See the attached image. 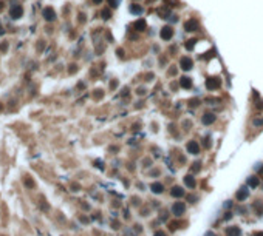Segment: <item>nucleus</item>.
Returning <instances> with one entry per match:
<instances>
[{
	"label": "nucleus",
	"mask_w": 263,
	"mask_h": 236,
	"mask_svg": "<svg viewBox=\"0 0 263 236\" xmlns=\"http://www.w3.org/2000/svg\"><path fill=\"white\" fill-rule=\"evenodd\" d=\"M184 210H186L184 202H175V204H174V207H172V213H174L175 216H181V215H184Z\"/></svg>",
	"instance_id": "f257e3e1"
},
{
	"label": "nucleus",
	"mask_w": 263,
	"mask_h": 236,
	"mask_svg": "<svg viewBox=\"0 0 263 236\" xmlns=\"http://www.w3.org/2000/svg\"><path fill=\"white\" fill-rule=\"evenodd\" d=\"M186 148H187V153H190V155H198V151H200V145H198V142H197V141H190V142H187Z\"/></svg>",
	"instance_id": "f03ea898"
},
{
	"label": "nucleus",
	"mask_w": 263,
	"mask_h": 236,
	"mask_svg": "<svg viewBox=\"0 0 263 236\" xmlns=\"http://www.w3.org/2000/svg\"><path fill=\"white\" fill-rule=\"evenodd\" d=\"M160 36H161L163 40H170L174 37V30H172V26H164V28L161 30Z\"/></svg>",
	"instance_id": "7ed1b4c3"
},
{
	"label": "nucleus",
	"mask_w": 263,
	"mask_h": 236,
	"mask_svg": "<svg viewBox=\"0 0 263 236\" xmlns=\"http://www.w3.org/2000/svg\"><path fill=\"white\" fill-rule=\"evenodd\" d=\"M220 83H221V80L218 77H209L206 80V88L208 90H217L220 86Z\"/></svg>",
	"instance_id": "20e7f679"
},
{
	"label": "nucleus",
	"mask_w": 263,
	"mask_h": 236,
	"mask_svg": "<svg viewBox=\"0 0 263 236\" xmlns=\"http://www.w3.org/2000/svg\"><path fill=\"white\" fill-rule=\"evenodd\" d=\"M184 28H186V31H189V33L197 31V30H198V20H197V19H190V20H187V22H186V25H184Z\"/></svg>",
	"instance_id": "39448f33"
},
{
	"label": "nucleus",
	"mask_w": 263,
	"mask_h": 236,
	"mask_svg": "<svg viewBox=\"0 0 263 236\" xmlns=\"http://www.w3.org/2000/svg\"><path fill=\"white\" fill-rule=\"evenodd\" d=\"M179 65H181V68H183L184 71H189V70H192L194 62H192V59H190V57H183V59H181V62H179Z\"/></svg>",
	"instance_id": "423d86ee"
},
{
	"label": "nucleus",
	"mask_w": 263,
	"mask_h": 236,
	"mask_svg": "<svg viewBox=\"0 0 263 236\" xmlns=\"http://www.w3.org/2000/svg\"><path fill=\"white\" fill-rule=\"evenodd\" d=\"M22 12H23L22 6H12V8L9 9V16H11L12 19H19V17L22 16Z\"/></svg>",
	"instance_id": "0eeeda50"
},
{
	"label": "nucleus",
	"mask_w": 263,
	"mask_h": 236,
	"mask_svg": "<svg viewBox=\"0 0 263 236\" xmlns=\"http://www.w3.org/2000/svg\"><path fill=\"white\" fill-rule=\"evenodd\" d=\"M44 17H45V20H48V22L54 20V17H56L54 9H53V8H45L44 9Z\"/></svg>",
	"instance_id": "6e6552de"
},
{
	"label": "nucleus",
	"mask_w": 263,
	"mask_h": 236,
	"mask_svg": "<svg viewBox=\"0 0 263 236\" xmlns=\"http://www.w3.org/2000/svg\"><path fill=\"white\" fill-rule=\"evenodd\" d=\"M214 120H215V114H212V113H206V114L201 118V122H203L204 125H211Z\"/></svg>",
	"instance_id": "1a4fd4ad"
},
{
	"label": "nucleus",
	"mask_w": 263,
	"mask_h": 236,
	"mask_svg": "<svg viewBox=\"0 0 263 236\" xmlns=\"http://www.w3.org/2000/svg\"><path fill=\"white\" fill-rule=\"evenodd\" d=\"M241 230L238 227H227L226 229V236H240Z\"/></svg>",
	"instance_id": "9d476101"
},
{
	"label": "nucleus",
	"mask_w": 263,
	"mask_h": 236,
	"mask_svg": "<svg viewBox=\"0 0 263 236\" xmlns=\"http://www.w3.org/2000/svg\"><path fill=\"white\" fill-rule=\"evenodd\" d=\"M150 190H152L155 195H160V193H163V192H164V187H163V184L155 182V184H152V185H150Z\"/></svg>",
	"instance_id": "9b49d317"
},
{
	"label": "nucleus",
	"mask_w": 263,
	"mask_h": 236,
	"mask_svg": "<svg viewBox=\"0 0 263 236\" xmlns=\"http://www.w3.org/2000/svg\"><path fill=\"white\" fill-rule=\"evenodd\" d=\"M248 195H249V190L243 187V188H240V190L237 192V199H238V201H245V199L248 197Z\"/></svg>",
	"instance_id": "f8f14e48"
},
{
	"label": "nucleus",
	"mask_w": 263,
	"mask_h": 236,
	"mask_svg": "<svg viewBox=\"0 0 263 236\" xmlns=\"http://www.w3.org/2000/svg\"><path fill=\"white\" fill-rule=\"evenodd\" d=\"M184 184L189 187V188H195V185H197V182H195V179H194V176H186L184 178Z\"/></svg>",
	"instance_id": "ddd939ff"
},
{
	"label": "nucleus",
	"mask_w": 263,
	"mask_h": 236,
	"mask_svg": "<svg viewBox=\"0 0 263 236\" xmlns=\"http://www.w3.org/2000/svg\"><path fill=\"white\" fill-rule=\"evenodd\" d=\"M179 83H181V86L183 88H186V90H189L190 86H192V79L190 77H181V80H179Z\"/></svg>",
	"instance_id": "4468645a"
},
{
	"label": "nucleus",
	"mask_w": 263,
	"mask_h": 236,
	"mask_svg": "<svg viewBox=\"0 0 263 236\" xmlns=\"http://www.w3.org/2000/svg\"><path fill=\"white\" fill-rule=\"evenodd\" d=\"M170 193H172V196H174V197H181V196H184V190H183L181 187H174Z\"/></svg>",
	"instance_id": "2eb2a0df"
},
{
	"label": "nucleus",
	"mask_w": 263,
	"mask_h": 236,
	"mask_svg": "<svg viewBox=\"0 0 263 236\" xmlns=\"http://www.w3.org/2000/svg\"><path fill=\"white\" fill-rule=\"evenodd\" d=\"M135 28H136V31H144L146 30V20H142V19L136 20L135 22Z\"/></svg>",
	"instance_id": "dca6fc26"
},
{
	"label": "nucleus",
	"mask_w": 263,
	"mask_h": 236,
	"mask_svg": "<svg viewBox=\"0 0 263 236\" xmlns=\"http://www.w3.org/2000/svg\"><path fill=\"white\" fill-rule=\"evenodd\" d=\"M130 12L138 16V14H141V12H142V8H141L139 5H132V6H130Z\"/></svg>",
	"instance_id": "f3484780"
},
{
	"label": "nucleus",
	"mask_w": 263,
	"mask_h": 236,
	"mask_svg": "<svg viewBox=\"0 0 263 236\" xmlns=\"http://www.w3.org/2000/svg\"><path fill=\"white\" fill-rule=\"evenodd\" d=\"M248 185H251V187H257V185H259V178L251 176V178L248 179Z\"/></svg>",
	"instance_id": "a211bd4d"
},
{
	"label": "nucleus",
	"mask_w": 263,
	"mask_h": 236,
	"mask_svg": "<svg viewBox=\"0 0 263 236\" xmlns=\"http://www.w3.org/2000/svg\"><path fill=\"white\" fill-rule=\"evenodd\" d=\"M195 43H197V40L192 39V40H187L186 42V48L187 49H194V46H195Z\"/></svg>",
	"instance_id": "6ab92c4d"
},
{
	"label": "nucleus",
	"mask_w": 263,
	"mask_h": 236,
	"mask_svg": "<svg viewBox=\"0 0 263 236\" xmlns=\"http://www.w3.org/2000/svg\"><path fill=\"white\" fill-rule=\"evenodd\" d=\"M256 208H257V211H263V204H260V201H257Z\"/></svg>",
	"instance_id": "aec40b11"
},
{
	"label": "nucleus",
	"mask_w": 263,
	"mask_h": 236,
	"mask_svg": "<svg viewBox=\"0 0 263 236\" xmlns=\"http://www.w3.org/2000/svg\"><path fill=\"white\" fill-rule=\"evenodd\" d=\"M102 16H104V19H108V17H110V11H108V9H104V11H102Z\"/></svg>",
	"instance_id": "412c9836"
},
{
	"label": "nucleus",
	"mask_w": 263,
	"mask_h": 236,
	"mask_svg": "<svg viewBox=\"0 0 263 236\" xmlns=\"http://www.w3.org/2000/svg\"><path fill=\"white\" fill-rule=\"evenodd\" d=\"M110 5H112L113 8H116V6L119 5V0H110Z\"/></svg>",
	"instance_id": "4be33fe9"
},
{
	"label": "nucleus",
	"mask_w": 263,
	"mask_h": 236,
	"mask_svg": "<svg viewBox=\"0 0 263 236\" xmlns=\"http://www.w3.org/2000/svg\"><path fill=\"white\" fill-rule=\"evenodd\" d=\"M263 123V119H257V120H254V125H262Z\"/></svg>",
	"instance_id": "5701e85b"
},
{
	"label": "nucleus",
	"mask_w": 263,
	"mask_h": 236,
	"mask_svg": "<svg viewBox=\"0 0 263 236\" xmlns=\"http://www.w3.org/2000/svg\"><path fill=\"white\" fill-rule=\"evenodd\" d=\"M198 165H200V164H198V162H195V164H194V167H192V170H194V171H197V170L200 168Z\"/></svg>",
	"instance_id": "b1692460"
},
{
	"label": "nucleus",
	"mask_w": 263,
	"mask_h": 236,
	"mask_svg": "<svg viewBox=\"0 0 263 236\" xmlns=\"http://www.w3.org/2000/svg\"><path fill=\"white\" fill-rule=\"evenodd\" d=\"M155 236H167V235H166L164 232H156V233H155Z\"/></svg>",
	"instance_id": "393cba45"
},
{
	"label": "nucleus",
	"mask_w": 263,
	"mask_h": 236,
	"mask_svg": "<svg viewBox=\"0 0 263 236\" xmlns=\"http://www.w3.org/2000/svg\"><path fill=\"white\" fill-rule=\"evenodd\" d=\"M206 236H215V233H212V232H208V233H206Z\"/></svg>",
	"instance_id": "a878e982"
},
{
	"label": "nucleus",
	"mask_w": 263,
	"mask_h": 236,
	"mask_svg": "<svg viewBox=\"0 0 263 236\" xmlns=\"http://www.w3.org/2000/svg\"><path fill=\"white\" fill-rule=\"evenodd\" d=\"M93 2H94V3H101L102 0H93Z\"/></svg>",
	"instance_id": "bb28decb"
},
{
	"label": "nucleus",
	"mask_w": 263,
	"mask_h": 236,
	"mask_svg": "<svg viewBox=\"0 0 263 236\" xmlns=\"http://www.w3.org/2000/svg\"><path fill=\"white\" fill-rule=\"evenodd\" d=\"M256 236H263V233H256Z\"/></svg>",
	"instance_id": "cd10ccee"
},
{
	"label": "nucleus",
	"mask_w": 263,
	"mask_h": 236,
	"mask_svg": "<svg viewBox=\"0 0 263 236\" xmlns=\"http://www.w3.org/2000/svg\"><path fill=\"white\" fill-rule=\"evenodd\" d=\"M150 2H153V0H150Z\"/></svg>",
	"instance_id": "c85d7f7f"
}]
</instances>
